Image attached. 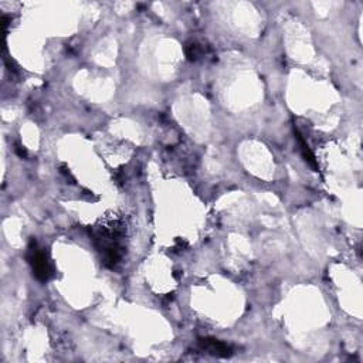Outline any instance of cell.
Masks as SVG:
<instances>
[{
  "instance_id": "cell-1",
  "label": "cell",
  "mask_w": 363,
  "mask_h": 363,
  "mask_svg": "<svg viewBox=\"0 0 363 363\" xmlns=\"http://www.w3.org/2000/svg\"><path fill=\"white\" fill-rule=\"evenodd\" d=\"M26 258L29 261V264L32 266L33 275L37 278L40 282H47L48 279H51L54 275V267L50 261V258L47 254L42 251V248H39L37 241L33 238L27 248V254Z\"/></svg>"
},
{
  "instance_id": "cell-3",
  "label": "cell",
  "mask_w": 363,
  "mask_h": 363,
  "mask_svg": "<svg viewBox=\"0 0 363 363\" xmlns=\"http://www.w3.org/2000/svg\"><path fill=\"white\" fill-rule=\"evenodd\" d=\"M295 135H297V139H298L299 145H301V150H302V155H304L305 160H307V162L310 163L311 166H312V168H314L315 171H318V163H317V159H315V156H314L312 150L310 149L308 143L305 142V139L302 138V135L299 134L297 129H295Z\"/></svg>"
},
{
  "instance_id": "cell-4",
  "label": "cell",
  "mask_w": 363,
  "mask_h": 363,
  "mask_svg": "<svg viewBox=\"0 0 363 363\" xmlns=\"http://www.w3.org/2000/svg\"><path fill=\"white\" fill-rule=\"evenodd\" d=\"M204 53L203 47L200 45V44L194 43H187L186 44V47H184V54H186V57H187V60L189 61H196L202 54Z\"/></svg>"
},
{
  "instance_id": "cell-2",
  "label": "cell",
  "mask_w": 363,
  "mask_h": 363,
  "mask_svg": "<svg viewBox=\"0 0 363 363\" xmlns=\"http://www.w3.org/2000/svg\"><path fill=\"white\" fill-rule=\"evenodd\" d=\"M199 346L207 353L219 356V358H228L233 355V346L226 342L214 339V338H199Z\"/></svg>"
},
{
  "instance_id": "cell-5",
  "label": "cell",
  "mask_w": 363,
  "mask_h": 363,
  "mask_svg": "<svg viewBox=\"0 0 363 363\" xmlns=\"http://www.w3.org/2000/svg\"><path fill=\"white\" fill-rule=\"evenodd\" d=\"M16 153L20 156V158H27V150L26 148H23L22 145H19V143H16Z\"/></svg>"
}]
</instances>
